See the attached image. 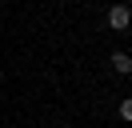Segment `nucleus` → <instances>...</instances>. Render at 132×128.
<instances>
[{
	"label": "nucleus",
	"mask_w": 132,
	"mask_h": 128,
	"mask_svg": "<svg viewBox=\"0 0 132 128\" xmlns=\"http://www.w3.org/2000/svg\"><path fill=\"white\" fill-rule=\"evenodd\" d=\"M120 120H128V124H132V96H124V100H120Z\"/></svg>",
	"instance_id": "3"
},
{
	"label": "nucleus",
	"mask_w": 132,
	"mask_h": 128,
	"mask_svg": "<svg viewBox=\"0 0 132 128\" xmlns=\"http://www.w3.org/2000/svg\"><path fill=\"white\" fill-rule=\"evenodd\" d=\"M112 68L120 72V76H132V56L128 52H112Z\"/></svg>",
	"instance_id": "2"
},
{
	"label": "nucleus",
	"mask_w": 132,
	"mask_h": 128,
	"mask_svg": "<svg viewBox=\"0 0 132 128\" xmlns=\"http://www.w3.org/2000/svg\"><path fill=\"white\" fill-rule=\"evenodd\" d=\"M124 4H132V0H124Z\"/></svg>",
	"instance_id": "4"
},
{
	"label": "nucleus",
	"mask_w": 132,
	"mask_h": 128,
	"mask_svg": "<svg viewBox=\"0 0 132 128\" xmlns=\"http://www.w3.org/2000/svg\"><path fill=\"white\" fill-rule=\"evenodd\" d=\"M108 28H116V32L132 28V12H128V4H112V8H108Z\"/></svg>",
	"instance_id": "1"
}]
</instances>
